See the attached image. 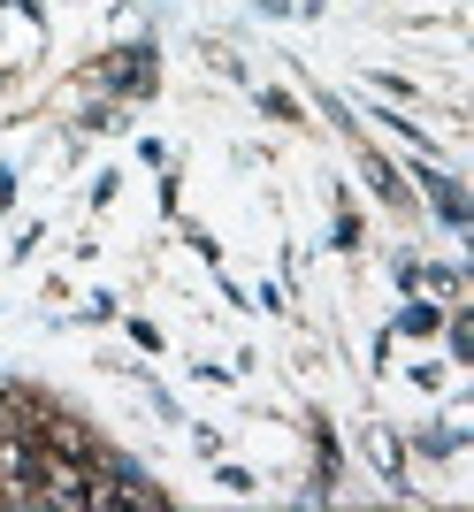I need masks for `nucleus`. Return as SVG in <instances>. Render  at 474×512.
Masks as SVG:
<instances>
[{
  "label": "nucleus",
  "mask_w": 474,
  "mask_h": 512,
  "mask_svg": "<svg viewBox=\"0 0 474 512\" xmlns=\"http://www.w3.org/2000/svg\"><path fill=\"white\" fill-rule=\"evenodd\" d=\"M398 329H413V337H421V329H436V306H406V314H398Z\"/></svg>",
  "instance_id": "3"
},
{
  "label": "nucleus",
  "mask_w": 474,
  "mask_h": 512,
  "mask_svg": "<svg viewBox=\"0 0 474 512\" xmlns=\"http://www.w3.org/2000/svg\"><path fill=\"white\" fill-rule=\"evenodd\" d=\"M39 467H46V459H39V451H31V444H23L16 428H8V436H0V482H8V497H31V482H39Z\"/></svg>",
  "instance_id": "1"
},
{
  "label": "nucleus",
  "mask_w": 474,
  "mask_h": 512,
  "mask_svg": "<svg viewBox=\"0 0 474 512\" xmlns=\"http://www.w3.org/2000/svg\"><path fill=\"white\" fill-rule=\"evenodd\" d=\"M421 184H429V199H436V207H444V222H467V199L452 192V176H436V169H429V176H421Z\"/></svg>",
  "instance_id": "2"
}]
</instances>
